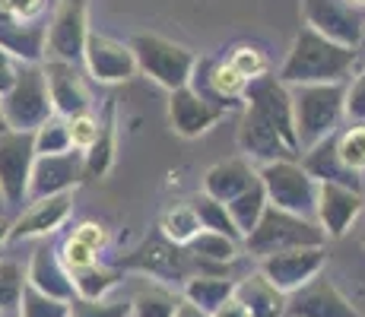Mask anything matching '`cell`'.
I'll use <instances>...</instances> for the list:
<instances>
[{
	"label": "cell",
	"instance_id": "1",
	"mask_svg": "<svg viewBox=\"0 0 365 317\" xmlns=\"http://www.w3.org/2000/svg\"><path fill=\"white\" fill-rule=\"evenodd\" d=\"M359 70V54L327 41L324 35L302 26L292 38V48L279 67L277 80L283 86H331V83H349Z\"/></svg>",
	"mask_w": 365,
	"mask_h": 317
},
{
	"label": "cell",
	"instance_id": "2",
	"mask_svg": "<svg viewBox=\"0 0 365 317\" xmlns=\"http://www.w3.org/2000/svg\"><path fill=\"white\" fill-rule=\"evenodd\" d=\"M292 121H296L299 152L318 146L321 140L334 137L340 121L346 118V83L331 86H292Z\"/></svg>",
	"mask_w": 365,
	"mask_h": 317
},
{
	"label": "cell",
	"instance_id": "3",
	"mask_svg": "<svg viewBox=\"0 0 365 317\" xmlns=\"http://www.w3.org/2000/svg\"><path fill=\"white\" fill-rule=\"evenodd\" d=\"M327 235L321 232V225L305 216L286 213V209L267 207L261 222L255 225L251 235H245L242 248L251 257L264 260L270 254H283V251H296V248H324Z\"/></svg>",
	"mask_w": 365,
	"mask_h": 317
},
{
	"label": "cell",
	"instance_id": "4",
	"mask_svg": "<svg viewBox=\"0 0 365 317\" xmlns=\"http://www.w3.org/2000/svg\"><path fill=\"white\" fill-rule=\"evenodd\" d=\"M133 61H137V70L146 73L153 83H159L168 93H178L191 83L194 67H197V54L191 48L178 45L172 38H163V35H150L140 32L128 41Z\"/></svg>",
	"mask_w": 365,
	"mask_h": 317
},
{
	"label": "cell",
	"instance_id": "5",
	"mask_svg": "<svg viewBox=\"0 0 365 317\" xmlns=\"http://www.w3.org/2000/svg\"><path fill=\"white\" fill-rule=\"evenodd\" d=\"M0 111H4L6 130L16 133H35L48 118H54L41 63H26V67L19 63L13 86L0 95Z\"/></svg>",
	"mask_w": 365,
	"mask_h": 317
},
{
	"label": "cell",
	"instance_id": "6",
	"mask_svg": "<svg viewBox=\"0 0 365 317\" xmlns=\"http://www.w3.org/2000/svg\"><path fill=\"white\" fill-rule=\"evenodd\" d=\"M257 181H261L270 207L305 216V219H314L318 181L308 178V172L299 165V159H279V162L257 165Z\"/></svg>",
	"mask_w": 365,
	"mask_h": 317
},
{
	"label": "cell",
	"instance_id": "7",
	"mask_svg": "<svg viewBox=\"0 0 365 317\" xmlns=\"http://www.w3.org/2000/svg\"><path fill=\"white\" fill-rule=\"evenodd\" d=\"M302 16L308 29L340 48L356 51L365 41V10L346 0H302Z\"/></svg>",
	"mask_w": 365,
	"mask_h": 317
},
{
	"label": "cell",
	"instance_id": "8",
	"mask_svg": "<svg viewBox=\"0 0 365 317\" xmlns=\"http://www.w3.org/2000/svg\"><path fill=\"white\" fill-rule=\"evenodd\" d=\"M89 32V0H61L54 16L48 19L45 61L80 63Z\"/></svg>",
	"mask_w": 365,
	"mask_h": 317
},
{
	"label": "cell",
	"instance_id": "9",
	"mask_svg": "<svg viewBox=\"0 0 365 317\" xmlns=\"http://www.w3.org/2000/svg\"><path fill=\"white\" fill-rule=\"evenodd\" d=\"M35 165L32 133H0V197L6 207H23L29 194V175Z\"/></svg>",
	"mask_w": 365,
	"mask_h": 317
},
{
	"label": "cell",
	"instance_id": "10",
	"mask_svg": "<svg viewBox=\"0 0 365 317\" xmlns=\"http://www.w3.org/2000/svg\"><path fill=\"white\" fill-rule=\"evenodd\" d=\"M80 67L86 70L89 80L102 83V86L128 83L137 76V61H133L130 45L111 38V35H99V32H89Z\"/></svg>",
	"mask_w": 365,
	"mask_h": 317
},
{
	"label": "cell",
	"instance_id": "11",
	"mask_svg": "<svg viewBox=\"0 0 365 317\" xmlns=\"http://www.w3.org/2000/svg\"><path fill=\"white\" fill-rule=\"evenodd\" d=\"M324 264H327L324 248H296V251H283V254L264 257L261 266H257V273H261L277 292L292 295L305 283H312L314 276H321Z\"/></svg>",
	"mask_w": 365,
	"mask_h": 317
},
{
	"label": "cell",
	"instance_id": "12",
	"mask_svg": "<svg viewBox=\"0 0 365 317\" xmlns=\"http://www.w3.org/2000/svg\"><path fill=\"white\" fill-rule=\"evenodd\" d=\"M45 73V86L51 108L58 118H73L83 111H93V93L86 83V70L80 63H67V61H45L41 63Z\"/></svg>",
	"mask_w": 365,
	"mask_h": 317
},
{
	"label": "cell",
	"instance_id": "13",
	"mask_svg": "<svg viewBox=\"0 0 365 317\" xmlns=\"http://www.w3.org/2000/svg\"><path fill=\"white\" fill-rule=\"evenodd\" d=\"M191 254L175 248L172 241H165L163 235L150 238V241H143L137 251L130 254L128 260H121V266H130V270H137L140 276H150V279H159V283H168L172 286L175 279H191Z\"/></svg>",
	"mask_w": 365,
	"mask_h": 317
},
{
	"label": "cell",
	"instance_id": "14",
	"mask_svg": "<svg viewBox=\"0 0 365 317\" xmlns=\"http://www.w3.org/2000/svg\"><path fill=\"white\" fill-rule=\"evenodd\" d=\"M83 181V152H64V156H35L29 175V194L26 203L45 200V197L73 194Z\"/></svg>",
	"mask_w": 365,
	"mask_h": 317
},
{
	"label": "cell",
	"instance_id": "15",
	"mask_svg": "<svg viewBox=\"0 0 365 317\" xmlns=\"http://www.w3.org/2000/svg\"><path fill=\"white\" fill-rule=\"evenodd\" d=\"M286 317H362L327 276H314L299 292L286 295Z\"/></svg>",
	"mask_w": 365,
	"mask_h": 317
},
{
	"label": "cell",
	"instance_id": "16",
	"mask_svg": "<svg viewBox=\"0 0 365 317\" xmlns=\"http://www.w3.org/2000/svg\"><path fill=\"white\" fill-rule=\"evenodd\" d=\"M365 200L359 190L336 187V185H318V203H314V222L321 225L327 238H343L353 222L362 216Z\"/></svg>",
	"mask_w": 365,
	"mask_h": 317
},
{
	"label": "cell",
	"instance_id": "17",
	"mask_svg": "<svg viewBox=\"0 0 365 317\" xmlns=\"http://www.w3.org/2000/svg\"><path fill=\"white\" fill-rule=\"evenodd\" d=\"M73 213V194H58L45 197V200L26 203V209L13 219L10 241H29V238H48L51 232H58L61 225Z\"/></svg>",
	"mask_w": 365,
	"mask_h": 317
},
{
	"label": "cell",
	"instance_id": "18",
	"mask_svg": "<svg viewBox=\"0 0 365 317\" xmlns=\"http://www.w3.org/2000/svg\"><path fill=\"white\" fill-rule=\"evenodd\" d=\"M226 115L229 111L210 105L207 98H200L191 86L178 89V93H168V124H172V130L185 140L203 137L210 127H216Z\"/></svg>",
	"mask_w": 365,
	"mask_h": 317
},
{
	"label": "cell",
	"instance_id": "19",
	"mask_svg": "<svg viewBox=\"0 0 365 317\" xmlns=\"http://www.w3.org/2000/svg\"><path fill=\"white\" fill-rule=\"evenodd\" d=\"M26 286L35 289V292L48 295V298H58V301H73V279L61 264V254L51 244H38L32 251L29 264H26Z\"/></svg>",
	"mask_w": 365,
	"mask_h": 317
},
{
	"label": "cell",
	"instance_id": "20",
	"mask_svg": "<svg viewBox=\"0 0 365 317\" xmlns=\"http://www.w3.org/2000/svg\"><path fill=\"white\" fill-rule=\"evenodd\" d=\"M48 19L38 23H16L0 13V51L16 63H45Z\"/></svg>",
	"mask_w": 365,
	"mask_h": 317
},
{
	"label": "cell",
	"instance_id": "21",
	"mask_svg": "<svg viewBox=\"0 0 365 317\" xmlns=\"http://www.w3.org/2000/svg\"><path fill=\"white\" fill-rule=\"evenodd\" d=\"M299 165L305 168L308 178H314L318 185H336V187H349V190H359L362 194V175H356L353 168L343 165L340 152H336V133L302 152Z\"/></svg>",
	"mask_w": 365,
	"mask_h": 317
},
{
	"label": "cell",
	"instance_id": "22",
	"mask_svg": "<svg viewBox=\"0 0 365 317\" xmlns=\"http://www.w3.org/2000/svg\"><path fill=\"white\" fill-rule=\"evenodd\" d=\"M251 185H257V165H251V162L242 156L216 162V165L207 168V175H203V194L220 203H232L235 197L245 194Z\"/></svg>",
	"mask_w": 365,
	"mask_h": 317
},
{
	"label": "cell",
	"instance_id": "23",
	"mask_svg": "<svg viewBox=\"0 0 365 317\" xmlns=\"http://www.w3.org/2000/svg\"><path fill=\"white\" fill-rule=\"evenodd\" d=\"M128 301H130V317H175L181 305V292H175V286L159 283V279L133 276Z\"/></svg>",
	"mask_w": 365,
	"mask_h": 317
},
{
	"label": "cell",
	"instance_id": "24",
	"mask_svg": "<svg viewBox=\"0 0 365 317\" xmlns=\"http://www.w3.org/2000/svg\"><path fill=\"white\" fill-rule=\"evenodd\" d=\"M235 298L245 305L248 317H286V295L277 292L261 273L238 279Z\"/></svg>",
	"mask_w": 365,
	"mask_h": 317
},
{
	"label": "cell",
	"instance_id": "25",
	"mask_svg": "<svg viewBox=\"0 0 365 317\" xmlns=\"http://www.w3.org/2000/svg\"><path fill=\"white\" fill-rule=\"evenodd\" d=\"M115 152H118V143H115V98H108L99 140L83 152V181L105 178V175L111 172V165H115Z\"/></svg>",
	"mask_w": 365,
	"mask_h": 317
},
{
	"label": "cell",
	"instance_id": "26",
	"mask_svg": "<svg viewBox=\"0 0 365 317\" xmlns=\"http://www.w3.org/2000/svg\"><path fill=\"white\" fill-rule=\"evenodd\" d=\"M232 295H235V279L220 276V273H194L181 289V298L197 305L207 314H213L220 305H226Z\"/></svg>",
	"mask_w": 365,
	"mask_h": 317
},
{
	"label": "cell",
	"instance_id": "27",
	"mask_svg": "<svg viewBox=\"0 0 365 317\" xmlns=\"http://www.w3.org/2000/svg\"><path fill=\"white\" fill-rule=\"evenodd\" d=\"M200 232H203L200 219H197V213H194L191 203H178V207L165 209L163 222H159V235H163L165 241H172L175 248H187Z\"/></svg>",
	"mask_w": 365,
	"mask_h": 317
},
{
	"label": "cell",
	"instance_id": "28",
	"mask_svg": "<svg viewBox=\"0 0 365 317\" xmlns=\"http://www.w3.org/2000/svg\"><path fill=\"white\" fill-rule=\"evenodd\" d=\"M73 279V292L76 298H86V301H99V298H108L118 286H121V270L115 266H102V264H93L89 270L76 273Z\"/></svg>",
	"mask_w": 365,
	"mask_h": 317
},
{
	"label": "cell",
	"instance_id": "29",
	"mask_svg": "<svg viewBox=\"0 0 365 317\" xmlns=\"http://www.w3.org/2000/svg\"><path fill=\"white\" fill-rule=\"evenodd\" d=\"M191 207H194V213H197L203 232H216V235H226V238H232V241H238V244L245 241L242 232H238V225L232 222V216H229V207H226V203L213 200V197H207V194H197Z\"/></svg>",
	"mask_w": 365,
	"mask_h": 317
},
{
	"label": "cell",
	"instance_id": "30",
	"mask_svg": "<svg viewBox=\"0 0 365 317\" xmlns=\"http://www.w3.org/2000/svg\"><path fill=\"white\" fill-rule=\"evenodd\" d=\"M187 254H191L194 260H207V264H222V266H229V264H235L238 260V254H242V244L232 241V238H226V235H216V232H200L197 238H194L191 244L185 248Z\"/></svg>",
	"mask_w": 365,
	"mask_h": 317
},
{
	"label": "cell",
	"instance_id": "31",
	"mask_svg": "<svg viewBox=\"0 0 365 317\" xmlns=\"http://www.w3.org/2000/svg\"><path fill=\"white\" fill-rule=\"evenodd\" d=\"M226 207H229V216H232V222L238 225V232H242V238H245L255 232V225L261 222L264 209L270 207V203H267V194H264L261 181H257V185H251L245 194H238L232 203H226Z\"/></svg>",
	"mask_w": 365,
	"mask_h": 317
},
{
	"label": "cell",
	"instance_id": "32",
	"mask_svg": "<svg viewBox=\"0 0 365 317\" xmlns=\"http://www.w3.org/2000/svg\"><path fill=\"white\" fill-rule=\"evenodd\" d=\"M26 292V270L16 260H0V317H16Z\"/></svg>",
	"mask_w": 365,
	"mask_h": 317
},
{
	"label": "cell",
	"instance_id": "33",
	"mask_svg": "<svg viewBox=\"0 0 365 317\" xmlns=\"http://www.w3.org/2000/svg\"><path fill=\"white\" fill-rule=\"evenodd\" d=\"M32 140H35V156H64V152H73L70 133H67V121L58 115L48 118V121L32 133Z\"/></svg>",
	"mask_w": 365,
	"mask_h": 317
},
{
	"label": "cell",
	"instance_id": "34",
	"mask_svg": "<svg viewBox=\"0 0 365 317\" xmlns=\"http://www.w3.org/2000/svg\"><path fill=\"white\" fill-rule=\"evenodd\" d=\"M226 63L235 70L242 80H248V83H255V80H261V76L270 73V58L261 51V48H255V45H238L229 51V58Z\"/></svg>",
	"mask_w": 365,
	"mask_h": 317
},
{
	"label": "cell",
	"instance_id": "35",
	"mask_svg": "<svg viewBox=\"0 0 365 317\" xmlns=\"http://www.w3.org/2000/svg\"><path fill=\"white\" fill-rule=\"evenodd\" d=\"M70 317H130L128 295H108L99 301L73 298L70 301Z\"/></svg>",
	"mask_w": 365,
	"mask_h": 317
},
{
	"label": "cell",
	"instance_id": "36",
	"mask_svg": "<svg viewBox=\"0 0 365 317\" xmlns=\"http://www.w3.org/2000/svg\"><path fill=\"white\" fill-rule=\"evenodd\" d=\"M336 152L343 165L353 168L356 175L365 172V124H353L343 133H336Z\"/></svg>",
	"mask_w": 365,
	"mask_h": 317
},
{
	"label": "cell",
	"instance_id": "37",
	"mask_svg": "<svg viewBox=\"0 0 365 317\" xmlns=\"http://www.w3.org/2000/svg\"><path fill=\"white\" fill-rule=\"evenodd\" d=\"M16 317H70V301L48 298V295H41V292H35V289L26 286L23 305H19Z\"/></svg>",
	"mask_w": 365,
	"mask_h": 317
},
{
	"label": "cell",
	"instance_id": "38",
	"mask_svg": "<svg viewBox=\"0 0 365 317\" xmlns=\"http://www.w3.org/2000/svg\"><path fill=\"white\" fill-rule=\"evenodd\" d=\"M99 130H102V121L93 115V111H83V115L67 118V133H70L73 152H86L89 146L99 140Z\"/></svg>",
	"mask_w": 365,
	"mask_h": 317
},
{
	"label": "cell",
	"instance_id": "39",
	"mask_svg": "<svg viewBox=\"0 0 365 317\" xmlns=\"http://www.w3.org/2000/svg\"><path fill=\"white\" fill-rule=\"evenodd\" d=\"M58 254H61V264H64V270L70 273V276H76V273L89 270L93 264H99V254L89 251L86 244H80L73 235L64 238V244L58 248Z\"/></svg>",
	"mask_w": 365,
	"mask_h": 317
},
{
	"label": "cell",
	"instance_id": "40",
	"mask_svg": "<svg viewBox=\"0 0 365 317\" xmlns=\"http://www.w3.org/2000/svg\"><path fill=\"white\" fill-rule=\"evenodd\" d=\"M48 0H0V13L16 23H38L45 19Z\"/></svg>",
	"mask_w": 365,
	"mask_h": 317
},
{
	"label": "cell",
	"instance_id": "41",
	"mask_svg": "<svg viewBox=\"0 0 365 317\" xmlns=\"http://www.w3.org/2000/svg\"><path fill=\"white\" fill-rule=\"evenodd\" d=\"M346 118L353 124H365V63L346 83Z\"/></svg>",
	"mask_w": 365,
	"mask_h": 317
},
{
	"label": "cell",
	"instance_id": "42",
	"mask_svg": "<svg viewBox=\"0 0 365 317\" xmlns=\"http://www.w3.org/2000/svg\"><path fill=\"white\" fill-rule=\"evenodd\" d=\"M70 235L76 238L80 244H86L89 251H96V254H102L105 248H108V229H105L102 222H93V219H86V222H80Z\"/></svg>",
	"mask_w": 365,
	"mask_h": 317
},
{
	"label": "cell",
	"instance_id": "43",
	"mask_svg": "<svg viewBox=\"0 0 365 317\" xmlns=\"http://www.w3.org/2000/svg\"><path fill=\"white\" fill-rule=\"evenodd\" d=\"M16 70H19V63L10 61L4 51H0V95H4L6 89L13 86V80H16Z\"/></svg>",
	"mask_w": 365,
	"mask_h": 317
},
{
	"label": "cell",
	"instance_id": "44",
	"mask_svg": "<svg viewBox=\"0 0 365 317\" xmlns=\"http://www.w3.org/2000/svg\"><path fill=\"white\" fill-rule=\"evenodd\" d=\"M210 317H248V311H245V305L232 295V298H229L226 305H220Z\"/></svg>",
	"mask_w": 365,
	"mask_h": 317
},
{
	"label": "cell",
	"instance_id": "45",
	"mask_svg": "<svg viewBox=\"0 0 365 317\" xmlns=\"http://www.w3.org/2000/svg\"><path fill=\"white\" fill-rule=\"evenodd\" d=\"M175 317H210L207 311H200L197 305H191V301H185L181 298V305H178V311H175Z\"/></svg>",
	"mask_w": 365,
	"mask_h": 317
},
{
	"label": "cell",
	"instance_id": "46",
	"mask_svg": "<svg viewBox=\"0 0 365 317\" xmlns=\"http://www.w3.org/2000/svg\"><path fill=\"white\" fill-rule=\"evenodd\" d=\"M10 229H13V222L6 219V216H0V244L10 241Z\"/></svg>",
	"mask_w": 365,
	"mask_h": 317
},
{
	"label": "cell",
	"instance_id": "47",
	"mask_svg": "<svg viewBox=\"0 0 365 317\" xmlns=\"http://www.w3.org/2000/svg\"><path fill=\"white\" fill-rule=\"evenodd\" d=\"M346 4H353V6H359V10H365V0H346Z\"/></svg>",
	"mask_w": 365,
	"mask_h": 317
},
{
	"label": "cell",
	"instance_id": "48",
	"mask_svg": "<svg viewBox=\"0 0 365 317\" xmlns=\"http://www.w3.org/2000/svg\"><path fill=\"white\" fill-rule=\"evenodd\" d=\"M0 133H6V121H4V111H0Z\"/></svg>",
	"mask_w": 365,
	"mask_h": 317
},
{
	"label": "cell",
	"instance_id": "49",
	"mask_svg": "<svg viewBox=\"0 0 365 317\" xmlns=\"http://www.w3.org/2000/svg\"><path fill=\"white\" fill-rule=\"evenodd\" d=\"M362 244H365V235H362Z\"/></svg>",
	"mask_w": 365,
	"mask_h": 317
}]
</instances>
